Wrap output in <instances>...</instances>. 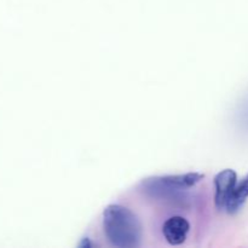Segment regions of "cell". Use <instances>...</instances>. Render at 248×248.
Segmentation results:
<instances>
[{"mask_svg": "<svg viewBox=\"0 0 248 248\" xmlns=\"http://www.w3.org/2000/svg\"><path fill=\"white\" fill-rule=\"evenodd\" d=\"M107 239L118 248H135L142 241V224L137 216L121 205H109L103 211Z\"/></svg>", "mask_w": 248, "mask_h": 248, "instance_id": "1", "label": "cell"}, {"mask_svg": "<svg viewBox=\"0 0 248 248\" xmlns=\"http://www.w3.org/2000/svg\"><path fill=\"white\" fill-rule=\"evenodd\" d=\"M203 178V174L189 172L184 174H169V176L152 177L143 182L145 193L153 196H172L173 194L191 188Z\"/></svg>", "mask_w": 248, "mask_h": 248, "instance_id": "2", "label": "cell"}, {"mask_svg": "<svg viewBox=\"0 0 248 248\" xmlns=\"http://www.w3.org/2000/svg\"><path fill=\"white\" fill-rule=\"evenodd\" d=\"M236 183L237 176L234 170H224L215 177V203L218 210H225L228 200H229L232 189L236 186Z\"/></svg>", "mask_w": 248, "mask_h": 248, "instance_id": "3", "label": "cell"}, {"mask_svg": "<svg viewBox=\"0 0 248 248\" xmlns=\"http://www.w3.org/2000/svg\"><path fill=\"white\" fill-rule=\"evenodd\" d=\"M189 230H190V224L186 218L181 216H173L169 218L162 225L164 237L172 246H179L186 242Z\"/></svg>", "mask_w": 248, "mask_h": 248, "instance_id": "4", "label": "cell"}, {"mask_svg": "<svg viewBox=\"0 0 248 248\" xmlns=\"http://www.w3.org/2000/svg\"><path fill=\"white\" fill-rule=\"evenodd\" d=\"M248 198V174L242 179L240 183H236V186L232 189V193L228 200L225 210L228 213H236L240 208L244 206Z\"/></svg>", "mask_w": 248, "mask_h": 248, "instance_id": "5", "label": "cell"}, {"mask_svg": "<svg viewBox=\"0 0 248 248\" xmlns=\"http://www.w3.org/2000/svg\"><path fill=\"white\" fill-rule=\"evenodd\" d=\"M79 246L80 247H87V248H89V247L92 246V244H91V242H90V239H87V237H86V239L82 240V242L79 245Z\"/></svg>", "mask_w": 248, "mask_h": 248, "instance_id": "6", "label": "cell"}]
</instances>
